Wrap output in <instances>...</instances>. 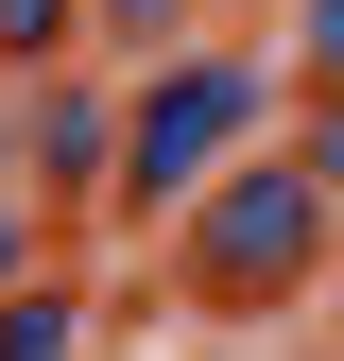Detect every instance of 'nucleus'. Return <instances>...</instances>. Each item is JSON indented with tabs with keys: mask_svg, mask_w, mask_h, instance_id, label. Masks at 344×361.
I'll list each match as a JSON object with an SVG mask.
<instances>
[{
	"mask_svg": "<svg viewBox=\"0 0 344 361\" xmlns=\"http://www.w3.org/2000/svg\"><path fill=\"white\" fill-rule=\"evenodd\" d=\"M310 241H327L310 155H258V172H224V190H190V276H207V293H276Z\"/></svg>",
	"mask_w": 344,
	"mask_h": 361,
	"instance_id": "f257e3e1",
	"label": "nucleus"
},
{
	"mask_svg": "<svg viewBox=\"0 0 344 361\" xmlns=\"http://www.w3.org/2000/svg\"><path fill=\"white\" fill-rule=\"evenodd\" d=\"M241 121H258V69H224V52L155 69V86H138V138L104 155V172H121V207H190V190H207V155H224Z\"/></svg>",
	"mask_w": 344,
	"mask_h": 361,
	"instance_id": "f03ea898",
	"label": "nucleus"
},
{
	"mask_svg": "<svg viewBox=\"0 0 344 361\" xmlns=\"http://www.w3.org/2000/svg\"><path fill=\"white\" fill-rule=\"evenodd\" d=\"M0 361H86V293H0Z\"/></svg>",
	"mask_w": 344,
	"mask_h": 361,
	"instance_id": "7ed1b4c3",
	"label": "nucleus"
},
{
	"mask_svg": "<svg viewBox=\"0 0 344 361\" xmlns=\"http://www.w3.org/2000/svg\"><path fill=\"white\" fill-rule=\"evenodd\" d=\"M293 52H327V86H344V0H293Z\"/></svg>",
	"mask_w": 344,
	"mask_h": 361,
	"instance_id": "20e7f679",
	"label": "nucleus"
},
{
	"mask_svg": "<svg viewBox=\"0 0 344 361\" xmlns=\"http://www.w3.org/2000/svg\"><path fill=\"white\" fill-rule=\"evenodd\" d=\"M310 190H344V104H327V121H310Z\"/></svg>",
	"mask_w": 344,
	"mask_h": 361,
	"instance_id": "39448f33",
	"label": "nucleus"
},
{
	"mask_svg": "<svg viewBox=\"0 0 344 361\" xmlns=\"http://www.w3.org/2000/svg\"><path fill=\"white\" fill-rule=\"evenodd\" d=\"M0 35H69V0H0Z\"/></svg>",
	"mask_w": 344,
	"mask_h": 361,
	"instance_id": "423d86ee",
	"label": "nucleus"
},
{
	"mask_svg": "<svg viewBox=\"0 0 344 361\" xmlns=\"http://www.w3.org/2000/svg\"><path fill=\"white\" fill-rule=\"evenodd\" d=\"M0 276H18V207H0Z\"/></svg>",
	"mask_w": 344,
	"mask_h": 361,
	"instance_id": "0eeeda50",
	"label": "nucleus"
}]
</instances>
